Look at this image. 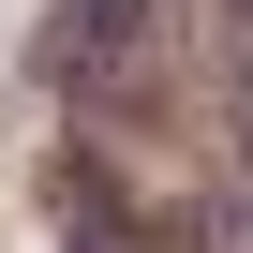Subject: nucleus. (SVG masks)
Returning a JSON list of instances; mask_svg holds the SVG:
<instances>
[]
</instances>
